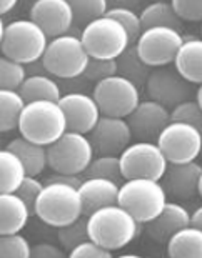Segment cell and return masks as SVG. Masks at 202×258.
I'll list each match as a JSON object with an SVG mask.
<instances>
[{"label":"cell","mask_w":202,"mask_h":258,"mask_svg":"<svg viewBox=\"0 0 202 258\" xmlns=\"http://www.w3.org/2000/svg\"><path fill=\"white\" fill-rule=\"evenodd\" d=\"M89 238L116 251L127 246L139 233V222L119 203L102 207L87 217Z\"/></svg>","instance_id":"obj_1"},{"label":"cell","mask_w":202,"mask_h":258,"mask_svg":"<svg viewBox=\"0 0 202 258\" xmlns=\"http://www.w3.org/2000/svg\"><path fill=\"white\" fill-rule=\"evenodd\" d=\"M17 128L22 137L48 147L67 132V118L59 102L34 100L25 103Z\"/></svg>","instance_id":"obj_2"},{"label":"cell","mask_w":202,"mask_h":258,"mask_svg":"<svg viewBox=\"0 0 202 258\" xmlns=\"http://www.w3.org/2000/svg\"><path fill=\"white\" fill-rule=\"evenodd\" d=\"M34 213L54 228L74 223L84 215L79 188L61 182H47L35 202Z\"/></svg>","instance_id":"obj_3"},{"label":"cell","mask_w":202,"mask_h":258,"mask_svg":"<svg viewBox=\"0 0 202 258\" xmlns=\"http://www.w3.org/2000/svg\"><path fill=\"white\" fill-rule=\"evenodd\" d=\"M117 203L139 223H149L167 203V194L161 180L129 178L119 186Z\"/></svg>","instance_id":"obj_4"},{"label":"cell","mask_w":202,"mask_h":258,"mask_svg":"<svg viewBox=\"0 0 202 258\" xmlns=\"http://www.w3.org/2000/svg\"><path fill=\"white\" fill-rule=\"evenodd\" d=\"M89 60L90 55L80 38L67 34L48 40V45L42 55L47 72L65 80L84 75Z\"/></svg>","instance_id":"obj_5"},{"label":"cell","mask_w":202,"mask_h":258,"mask_svg":"<svg viewBox=\"0 0 202 258\" xmlns=\"http://www.w3.org/2000/svg\"><path fill=\"white\" fill-rule=\"evenodd\" d=\"M47 45L48 37L45 32L34 20L20 19L5 25L0 48L5 57L25 65L42 58Z\"/></svg>","instance_id":"obj_6"},{"label":"cell","mask_w":202,"mask_h":258,"mask_svg":"<svg viewBox=\"0 0 202 258\" xmlns=\"http://www.w3.org/2000/svg\"><path fill=\"white\" fill-rule=\"evenodd\" d=\"M94 153L89 135L67 130L47 147V165L56 173L79 175L89 167Z\"/></svg>","instance_id":"obj_7"},{"label":"cell","mask_w":202,"mask_h":258,"mask_svg":"<svg viewBox=\"0 0 202 258\" xmlns=\"http://www.w3.org/2000/svg\"><path fill=\"white\" fill-rule=\"evenodd\" d=\"M80 40L94 58H117L130 45L124 25L109 15H102L84 25Z\"/></svg>","instance_id":"obj_8"},{"label":"cell","mask_w":202,"mask_h":258,"mask_svg":"<svg viewBox=\"0 0 202 258\" xmlns=\"http://www.w3.org/2000/svg\"><path fill=\"white\" fill-rule=\"evenodd\" d=\"M92 97L95 98L102 115L127 118L140 102V89L122 75L107 77L97 82Z\"/></svg>","instance_id":"obj_9"},{"label":"cell","mask_w":202,"mask_h":258,"mask_svg":"<svg viewBox=\"0 0 202 258\" xmlns=\"http://www.w3.org/2000/svg\"><path fill=\"white\" fill-rule=\"evenodd\" d=\"M124 180L154 178L162 180L167 170V158L157 142H135L119 155Z\"/></svg>","instance_id":"obj_10"},{"label":"cell","mask_w":202,"mask_h":258,"mask_svg":"<svg viewBox=\"0 0 202 258\" xmlns=\"http://www.w3.org/2000/svg\"><path fill=\"white\" fill-rule=\"evenodd\" d=\"M184 42L181 30L171 27H149L135 40L139 57L149 67H166L172 63Z\"/></svg>","instance_id":"obj_11"},{"label":"cell","mask_w":202,"mask_h":258,"mask_svg":"<svg viewBox=\"0 0 202 258\" xmlns=\"http://www.w3.org/2000/svg\"><path fill=\"white\" fill-rule=\"evenodd\" d=\"M157 145L169 163L194 162L202 150V130L190 123L171 120L157 137Z\"/></svg>","instance_id":"obj_12"},{"label":"cell","mask_w":202,"mask_h":258,"mask_svg":"<svg viewBox=\"0 0 202 258\" xmlns=\"http://www.w3.org/2000/svg\"><path fill=\"white\" fill-rule=\"evenodd\" d=\"M147 93L152 100L162 103L164 107H176L177 103L189 100L190 82H187L176 70V67H156L147 79Z\"/></svg>","instance_id":"obj_13"},{"label":"cell","mask_w":202,"mask_h":258,"mask_svg":"<svg viewBox=\"0 0 202 258\" xmlns=\"http://www.w3.org/2000/svg\"><path fill=\"white\" fill-rule=\"evenodd\" d=\"M94 152L99 155H121L132 142L129 122L122 117L100 115L99 122L89 134Z\"/></svg>","instance_id":"obj_14"},{"label":"cell","mask_w":202,"mask_h":258,"mask_svg":"<svg viewBox=\"0 0 202 258\" xmlns=\"http://www.w3.org/2000/svg\"><path fill=\"white\" fill-rule=\"evenodd\" d=\"M132 137L140 142H157V137L171 122V112L156 100L139 102L134 112L127 117Z\"/></svg>","instance_id":"obj_15"},{"label":"cell","mask_w":202,"mask_h":258,"mask_svg":"<svg viewBox=\"0 0 202 258\" xmlns=\"http://www.w3.org/2000/svg\"><path fill=\"white\" fill-rule=\"evenodd\" d=\"M30 20H34L48 38H54L67 34L74 25V12L69 0H35L30 7Z\"/></svg>","instance_id":"obj_16"},{"label":"cell","mask_w":202,"mask_h":258,"mask_svg":"<svg viewBox=\"0 0 202 258\" xmlns=\"http://www.w3.org/2000/svg\"><path fill=\"white\" fill-rule=\"evenodd\" d=\"M59 103L67 118V130L79 134H90L102 115L95 98L87 93H65L59 98Z\"/></svg>","instance_id":"obj_17"},{"label":"cell","mask_w":202,"mask_h":258,"mask_svg":"<svg viewBox=\"0 0 202 258\" xmlns=\"http://www.w3.org/2000/svg\"><path fill=\"white\" fill-rule=\"evenodd\" d=\"M202 167L199 163H169L164 173V188L166 194L174 200H190L199 195V180Z\"/></svg>","instance_id":"obj_18"},{"label":"cell","mask_w":202,"mask_h":258,"mask_svg":"<svg viewBox=\"0 0 202 258\" xmlns=\"http://www.w3.org/2000/svg\"><path fill=\"white\" fill-rule=\"evenodd\" d=\"M187 225H190V213L187 208L182 207V203L179 202L167 200L159 215L147 223V233L159 243H167V240L174 233Z\"/></svg>","instance_id":"obj_19"},{"label":"cell","mask_w":202,"mask_h":258,"mask_svg":"<svg viewBox=\"0 0 202 258\" xmlns=\"http://www.w3.org/2000/svg\"><path fill=\"white\" fill-rule=\"evenodd\" d=\"M119 186H121V183L114 182V180L102 177H87L85 182H82L79 186L84 215L89 217L92 212L99 210L102 207L117 203Z\"/></svg>","instance_id":"obj_20"},{"label":"cell","mask_w":202,"mask_h":258,"mask_svg":"<svg viewBox=\"0 0 202 258\" xmlns=\"http://www.w3.org/2000/svg\"><path fill=\"white\" fill-rule=\"evenodd\" d=\"M30 215L27 203L15 191L0 194V235L22 232Z\"/></svg>","instance_id":"obj_21"},{"label":"cell","mask_w":202,"mask_h":258,"mask_svg":"<svg viewBox=\"0 0 202 258\" xmlns=\"http://www.w3.org/2000/svg\"><path fill=\"white\" fill-rule=\"evenodd\" d=\"M176 70L190 84H202V37L184 38L176 58Z\"/></svg>","instance_id":"obj_22"},{"label":"cell","mask_w":202,"mask_h":258,"mask_svg":"<svg viewBox=\"0 0 202 258\" xmlns=\"http://www.w3.org/2000/svg\"><path fill=\"white\" fill-rule=\"evenodd\" d=\"M5 148H9L20 158L27 175L39 177L47 167V147L35 144L25 137H17V139L10 140Z\"/></svg>","instance_id":"obj_23"},{"label":"cell","mask_w":202,"mask_h":258,"mask_svg":"<svg viewBox=\"0 0 202 258\" xmlns=\"http://www.w3.org/2000/svg\"><path fill=\"white\" fill-rule=\"evenodd\" d=\"M166 245L171 258H202V228L190 223L174 233Z\"/></svg>","instance_id":"obj_24"},{"label":"cell","mask_w":202,"mask_h":258,"mask_svg":"<svg viewBox=\"0 0 202 258\" xmlns=\"http://www.w3.org/2000/svg\"><path fill=\"white\" fill-rule=\"evenodd\" d=\"M20 95L27 102L34 100H54L59 102V98L62 97L61 87L52 77L47 75H30L25 77L24 84L20 85Z\"/></svg>","instance_id":"obj_25"},{"label":"cell","mask_w":202,"mask_h":258,"mask_svg":"<svg viewBox=\"0 0 202 258\" xmlns=\"http://www.w3.org/2000/svg\"><path fill=\"white\" fill-rule=\"evenodd\" d=\"M139 15L142 29H149V27H171V29L181 30L182 27V19L176 14L171 0L152 2L147 7H144L142 14Z\"/></svg>","instance_id":"obj_26"},{"label":"cell","mask_w":202,"mask_h":258,"mask_svg":"<svg viewBox=\"0 0 202 258\" xmlns=\"http://www.w3.org/2000/svg\"><path fill=\"white\" fill-rule=\"evenodd\" d=\"M117 74L134 82L135 85L144 87L150 75V67L139 57L135 45H129L117 58Z\"/></svg>","instance_id":"obj_27"},{"label":"cell","mask_w":202,"mask_h":258,"mask_svg":"<svg viewBox=\"0 0 202 258\" xmlns=\"http://www.w3.org/2000/svg\"><path fill=\"white\" fill-rule=\"evenodd\" d=\"M25 175L27 172L20 158L9 148H0V194L15 191Z\"/></svg>","instance_id":"obj_28"},{"label":"cell","mask_w":202,"mask_h":258,"mask_svg":"<svg viewBox=\"0 0 202 258\" xmlns=\"http://www.w3.org/2000/svg\"><path fill=\"white\" fill-rule=\"evenodd\" d=\"M24 107L25 100L19 90L0 89V134L19 127V118Z\"/></svg>","instance_id":"obj_29"},{"label":"cell","mask_w":202,"mask_h":258,"mask_svg":"<svg viewBox=\"0 0 202 258\" xmlns=\"http://www.w3.org/2000/svg\"><path fill=\"white\" fill-rule=\"evenodd\" d=\"M69 4L74 12V24L82 27L106 15L109 10V0H69Z\"/></svg>","instance_id":"obj_30"},{"label":"cell","mask_w":202,"mask_h":258,"mask_svg":"<svg viewBox=\"0 0 202 258\" xmlns=\"http://www.w3.org/2000/svg\"><path fill=\"white\" fill-rule=\"evenodd\" d=\"M84 173L87 177H102L114 180L117 183H121V180L124 178L119 155H99L97 158H92V162L85 168Z\"/></svg>","instance_id":"obj_31"},{"label":"cell","mask_w":202,"mask_h":258,"mask_svg":"<svg viewBox=\"0 0 202 258\" xmlns=\"http://www.w3.org/2000/svg\"><path fill=\"white\" fill-rule=\"evenodd\" d=\"M25 77L24 65L5 55H0V89L19 90Z\"/></svg>","instance_id":"obj_32"},{"label":"cell","mask_w":202,"mask_h":258,"mask_svg":"<svg viewBox=\"0 0 202 258\" xmlns=\"http://www.w3.org/2000/svg\"><path fill=\"white\" fill-rule=\"evenodd\" d=\"M32 256V246L24 235L5 233L0 235V258H29Z\"/></svg>","instance_id":"obj_33"},{"label":"cell","mask_w":202,"mask_h":258,"mask_svg":"<svg viewBox=\"0 0 202 258\" xmlns=\"http://www.w3.org/2000/svg\"><path fill=\"white\" fill-rule=\"evenodd\" d=\"M57 238L61 241L62 248L67 251L72 250L74 246H77L82 241L89 240V232H87V220L84 218H79V220H75L74 223H69L65 225V227H61L57 228Z\"/></svg>","instance_id":"obj_34"},{"label":"cell","mask_w":202,"mask_h":258,"mask_svg":"<svg viewBox=\"0 0 202 258\" xmlns=\"http://www.w3.org/2000/svg\"><path fill=\"white\" fill-rule=\"evenodd\" d=\"M109 17H114L124 25V29L127 30L130 43L137 40V37L142 34V24H140V15L132 9H124V7H111L106 12Z\"/></svg>","instance_id":"obj_35"},{"label":"cell","mask_w":202,"mask_h":258,"mask_svg":"<svg viewBox=\"0 0 202 258\" xmlns=\"http://www.w3.org/2000/svg\"><path fill=\"white\" fill-rule=\"evenodd\" d=\"M171 120L174 122H185L194 127L202 130V108L197 103V100H184L172 107L171 110Z\"/></svg>","instance_id":"obj_36"},{"label":"cell","mask_w":202,"mask_h":258,"mask_svg":"<svg viewBox=\"0 0 202 258\" xmlns=\"http://www.w3.org/2000/svg\"><path fill=\"white\" fill-rule=\"evenodd\" d=\"M117 74V60L116 58H94L90 57L89 63L84 75L89 80H94L95 84L107 77H112Z\"/></svg>","instance_id":"obj_37"},{"label":"cell","mask_w":202,"mask_h":258,"mask_svg":"<svg viewBox=\"0 0 202 258\" xmlns=\"http://www.w3.org/2000/svg\"><path fill=\"white\" fill-rule=\"evenodd\" d=\"M42 188H43V183L40 182L39 178L32 177V175H25V178L22 180V183L19 185V188L15 190V194H17L20 199L27 203L29 210L34 213L35 202H37V199H39Z\"/></svg>","instance_id":"obj_38"},{"label":"cell","mask_w":202,"mask_h":258,"mask_svg":"<svg viewBox=\"0 0 202 258\" xmlns=\"http://www.w3.org/2000/svg\"><path fill=\"white\" fill-rule=\"evenodd\" d=\"M70 258H112V251L104 248L94 240H85L69 251Z\"/></svg>","instance_id":"obj_39"},{"label":"cell","mask_w":202,"mask_h":258,"mask_svg":"<svg viewBox=\"0 0 202 258\" xmlns=\"http://www.w3.org/2000/svg\"><path fill=\"white\" fill-rule=\"evenodd\" d=\"M176 14L185 22L202 20V0H171Z\"/></svg>","instance_id":"obj_40"},{"label":"cell","mask_w":202,"mask_h":258,"mask_svg":"<svg viewBox=\"0 0 202 258\" xmlns=\"http://www.w3.org/2000/svg\"><path fill=\"white\" fill-rule=\"evenodd\" d=\"M65 251L61 246H56L52 243H37L35 246H32V256L35 258H62L65 256Z\"/></svg>","instance_id":"obj_41"},{"label":"cell","mask_w":202,"mask_h":258,"mask_svg":"<svg viewBox=\"0 0 202 258\" xmlns=\"http://www.w3.org/2000/svg\"><path fill=\"white\" fill-rule=\"evenodd\" d=\"M47 182H61V183H67V185H74V186H80V178L79 175H65V173H56L54 177H50Z\"/></svg>","instance_id":"obj_42"},{"label":"cell","mask_w":202,"mask_h":258,"mask_svg":"<svg viewBox=\"0 0 202 258\" xmlns=\"http://www.w3.org/2000/svg\"><path fill=\"white\" fill-rule=\"evenodd\" d=\"M109 4H112V7H124V9H139L140 0H109Z\"/></svg>","instance_id":"obj_43"},{"label":"cell","mask_w":202,"mask_h":258,"mask_svg":"<svg viewBox=\"0 0 202 258\" xmlns=\"http://www.w3.org/2000/svg\"><path fill=\"white\" fill-rule=\"evenodd\" d=\"M19 0H0V15L9 14L15 5H17Z\"/></svg>","instance_id":"obj_44"},{"label":"cell","mask_w":202,"mask_h":258,"mask_svg":"<svg viewBox=\"0 0 202 258\" xmlns=\"http://www.w3.org/2000/svg\"><path fill=\"white\" fill-rule=\"evenodd\" d=\"M190 223L192 225H197V227L202 228V205L195 208L194 213H190Z\"/></svg>","instance_id":"obj_45"},{"label":"cell","mask_w":202,"mask_h":258,"mask_svg":"<svg viewBox=\"0 0 202 258\" xmlns=\"http://www.w3.org/2000/svg\"><path fill=\"white\" fill-rule=\"evenodd\" d=\"M195 100H197V103H199L200 108H202V84L199 85L197 92H195Z\"/></svg>","instance_id":"obj_46"},{"label":"cell","mask_w":202,"mask_h":258,"mask_svg":"<svg viewBox=\"0 0 202 258\" xmlns=\"http://www.w3.org/2000/svg\"><path fill=\"white\" fill-rule=\"evenodd\" d=\"M4 32H5V24H4V20H2V15H0V43H2Z\"/></svg>","instance_id":"obj_47"},{"label":"cell","mask_w":202,"mask_h":258,"mask_svg":"<svg viewBox=\"0 0 202 258\" xmlns=\"http://www.w3.org/2000/svg\"><path fill=\"white\" fill-rule=\"evenodd\" d=\"M121 258H139V255H134V253H124V255H121Z\"/></svg>","instance_id":"obj_48"},{"label":"cell","mask_w":202,"mask_h":258,"mask_svg":"<svg viewBox=\"0 0 202 258\" xmlns=\"http://www.w3.org/2000/svg\"><path fill=\"white\" fill-rule=\"evenodd\" d=\"M199 195L202 199V173H200V180H199Z\"/></svg>","instance_id":"obj_49"},{"label":"cell","mask_w":202,"mask_h":258,"mask_svg":"<svg viewBox=\"0 0 202 258\" xmlns=\"http://www.w3.org/2000/svg\"><path fill=\"white\" fill-rule=\"evenodd\" d=\"M152 2H159V0H152Z\"/></svg>","instance_id":"obj_50"},{"label":"cell","mask_w":202,"mask_h":258,"mask_svg":"<svg viewBox=\"0 0 202 258\" xmlns=\"http://www.w3.org/2000/svg\"><path fill=\"white\" fill-rule=\"evenodd\" d=\"M0 148H2V142H0Z\"/></svg>","instance_id":"obj_51"},{"label":"cell","mask_w":202,"mask_h":258,"mask_svg":"<svg viewBox=\"0 0 202 258\" xmlns=\"http://www.w3.org/2000/svg\"><path fill=\"white\" fill-rule=\"evenodd\" d=\"M200 35H202V27H200Z\"/></svg>","instance_id":"obj_52"}]
</instances>
